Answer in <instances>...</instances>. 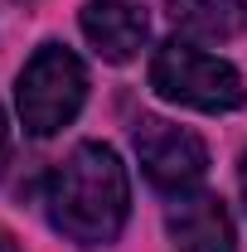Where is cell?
I'll use <instances>...</instances> for the list:
<instances>
[{
	"label": "cell",
	"mask_w": 247,
	"mask_h": 252,
	"mask_svg": "<svg viewBox=\"0 0 247 252\" xmlns=\"http://www.w3.org/2000/svg\"><path fill=\"white\" fill-rule=\"evenodd\" d=\"M49 223L78 248H107L117 243L131 214V180L112 146L83 141L73 156L49 175Z\"/></svg>",
	"instance_id": "1"
},
{
	"label": "cell",
	"mask_w": 247,
	"mask_h": 252,
	"mask_svg": "<svg viewBox=\"0 0 247 252\" xmlns=\"http://www.w3.org/2000/svg\"><path fill=\"white\" fill-rule=\"evenodd\" d=\"M151 88L165 102H180V107H194V112H238L247 102L243 73L218 54H204L189 39H170V44L155 49Z\"/></svg>",
	"instance_id": "2"
},
{
	"label": "cell",
	"mask_w": 247,
	"mask_h": 252,
	"mask_svg": "<svg viewBox=\"0 0 247 252\" xmlns=\"http://www.w3.org/2000/svg\"><path fill=\"white\" fill-rule=\"evenodd\" d=\"M88 102V68L63 44H39L15 83V107L30 136H54Z\"/></svg>",
	"instance_id": "3"
},
{
	"label": "cell",
	"mask_w": 247,
	"mask_h": 252,
	"mask_svg": "<svg viewBox=\"0 0 247 252\" xmlns=\"http://www.w3.org/2000/svg\"><path fill=\"white\" fill-rule=\"evenodd\" d=\"M131 146H136V160L146 170L160 194H189L199 189V180L209 175V146L189 131V126H175L165 117H141L136 131H131Z\"/></svg>",
	"instance_id": "4"
},
{
	"label": "cell",
	"mask_w": 247,
	"mask_h": 252,
	"mask_svg": "<svg viewBox=\"0 0 247 252\" xmlns=\"http://www.w3.org/2000/svg\"><path fill=\"white\" fill-rule=\"evenodd\" d=\"M165 228H170L175 248H185V252H233V243H238L223 199L218 194H204V189L180 194L165 209Z\"/></svg>",
	"instance_id": "5"
},
{
	"label": "cell",
	"mask_w": 247,
	"mask_h": 252,
	"mask_svg": "<svg viewBox=\"0 0 247 252\" xmlns=\"http://www.w3.org/2000/svg\"><path fill=\"white\" fill-rule=\"evenodd\" d=\"M83 34L107 63H131L151 39V20L131 0H88L83 5Z\"/></svg>",
	"instance_id": "6"
},
{
	"label": "cell",
	"mask_w": 247,
	"mask_h": 252,
	"mask_svg": "<svg viewBox=\"0 0 247 252\" xmlns=\"http://www.w3.org/2000/svg\"><path fill=\"white\" fill-rule=\"evenodd\" d=\"M170 20H175V30H185L189 39L223 44V39L243 34L247 0H170Z\"/></svg>",
	"instance_id": "7"
},
{
	"label": "cell",
	"mask_w": 247,
	"mask_h": 252,
	"mask_svg": "<svg viewBox=\"0 0 247 252\" xmlns=\"http://www.w3.org/2000/svg\"><path fill=\"white\" fill-rule=\"evenodd\" d=\"M10 165V126H5V112H0V175Z\"/></svg>",
	"instance_id": "8"
},
{
	"label": "cell",
	"mask_w": 247,
	"mask_h": 252,
	"mask_svg": "<svg viewBox=\"0 0 247 252\" xmlns=\"http://www.w3.org/2000/svg\"><path fill=\"white\" fill-rule=\"evenodd\" d=\"M238 185H243V204H247V151H243V165H238Z\"/></svg>",
	"instance_id": "9"
},
{
	"label": "cell",
	"mask_w": 247,
	"mask_h": 252,
	"mask_svg": "<svg viewBox=\"0 0 247 252\" xmlns=\"http://www.w3.org/2000/svg\"><path fill=\"white\" fill-rule=\"evenodd\" d=\"M0 252H20V248H15V238H10L5 228H0Z\"/></svg>",
	"instance_id": "10"
}]
</instances>
